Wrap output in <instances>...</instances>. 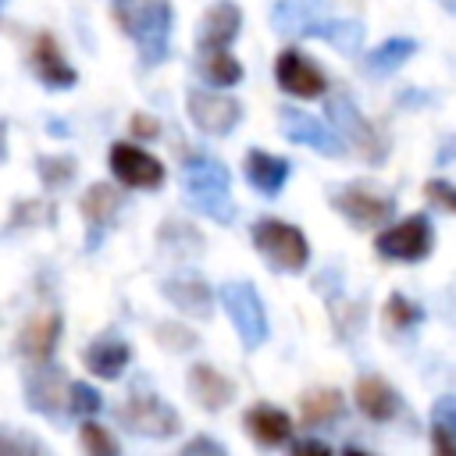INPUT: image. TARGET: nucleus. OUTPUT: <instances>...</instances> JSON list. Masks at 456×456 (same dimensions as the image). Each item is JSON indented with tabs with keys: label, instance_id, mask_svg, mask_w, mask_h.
Here are the masks:
<instances>
[{
	"label": "nucleus",
	"instance_id": "nucleus-1",
	"mask_svg": "<svg viewBox=\"0 0 456 456\" xmlns=\"http://www.w3.org/2000/svg\"><path fill=\"white\" fill-rule=\"evenodd\" d=\"M114 18L135 39L142 64H157L167 57V32H171L167 0H114Z\"/></svg>",
	"mask_w": 456,
	"mask_h": 456
},
{
	"label": "nucleus",
	"instance_id": "nucleus-2",
	"mask_svg": "<svg viewBox=\"0 0 456 456\" xmlns=\"http://www.w3.org/2000/svg\"><path fill=\"white\" fill-rule=\"evenodd\" d=\"M185 196L196 210L217 217L221 224L232 221L235 203L228 196V167L210 157H189L185 160Z\"/></svg>",
	"mask_w": 456,
	"mask_h": 456
},
{
	"label": "nucleus",
	"instance_id": "nucleus-3",
	"mask_svg": "<svg viewBox=\"0 0 456 456\" xmlns=\"http://www.w3.org/2000/svg\"><path fill=\"white\" fill-rule=\"evenodd\" d=\"M328 125L331 132L356 150L360 160L367 164H381L388 153V139L374 128V121L349 100V96H328Z\"/></svg>",
	"mask_w": 456,
	"mask_h": 456
},
{
	"label": "nucleus",
	"instance_id": "nucleus-4",
	"mask_svg": "<svg viewBox=\"0 0 456 456\" xmlns=\"http://www.w3.org/2000/svg\"><path fill=\"white\" fill-rule=\"evenodd\" d=\"M253 246L264 253L267 264H274L278 271H303L310 260V242L306 235L281 221V217H260L253 224Z\"/></svg>",
	"mask_w": 456,
	"mask_h": 456
},
{
	"label": "nucleus",
	"instance_id": "nucleus-5",
	"mask_svg": "<svg viewBox=\"0 0 456 456\" xmlns=\"http://www.w3.org/2000/svg\"><path fill=\"white\" fill-rule=\"evenodd\" d=\"M217 299L224 303V310H228L242 346H249V349L264 346V338H267V314H264L260 292L249 281H224L217 289Z\"/></svg>",
	"mask_w": 456,
	"mask_h": 456
},
{
	"label": "nucleus",
	"instance_id": "nucleus-6",
	"mask_svg": "<svg viewBox=\"0 0 456 456\" xmlns=\"http://www.w3.org/2000/svg\"><path fill=\"white\" fill-rule=\"evenodd\" d=\"M118 424L128 428L132 435H142V438H171L182 428L175 406H167L153 392H132L118 406Z\"/></svg>",
	"mask_w": 456,
	"mask_h": 456
},
{
	"label": "nucleus",
	"instance_id": "nucleus-7",
	"mask_svg": "<svg viewBox=\"0 0 456 456\" xmlns=\"http://www.w3.org/2000/svg\"><path fill=\"white\" fill-rule=\"evenodd\" d=\"M331 203L360 232H374V228H381L395 214V200L385 196V192H378V189H370V182H353V185L338 189L331 196Z\"/></svg>",
	"mask_w": 456,
	"mask_h": 456
},
{
	"label": "nucleus",
	"instance_id": "nucleus-8",
	"mask_svg": "<svg viewBox=\"0 0 456 456\" xmlns=\"http://www.w3.org/2000/svg\"><path fill=\"white\" fill-rule=\"evenodd\" d=\"M431 246H435V228H431V221H428L424 214H413V217H403V221L388 224V228L378 235V242H374L378 256H385V260H403V264L424 260V256L431 253Z\"/></svg>",
	"mask_w": 456,
	"mask_h": 456
},
{
	"label": "nucleus",
	"instance_id": "nucleus-9",
	"mask_svg": "<svg viewBox=\"0 0 456 456\" xmlns=\"http://www.w3.org/2000/svg\"><path fill=\"white\" fill-rule=\"evenodd\" d=\"M185 107H189L192 125L200 132H207V135H228L242 118L239 100L224 96V93H214V89H189L185 93Z\"/></svg>",
	"mask_w": 456,
	"mask_h": 456
},
{
	"label": "nucleus",
	"instance_id": "nucleus-10",
	"mask_svg": "<svg viewBox=\"0 0 456 456\" xmlns=\"http://www.w3.org/2000/svg\"><path fill=\"white\" fill-rule=\"evenodd\" d=\"M274 78H278V86H281L289 96H299V100H317V96L328 93L324 71H321L303 50H296V46H289V50L278 53V61H274Z\"/></svg>",
	"mask_w": 456,
	"mask_h": 456
},
{
	"label": "nucleus",
	"instance_id": "nucleus-11",
	"mask_svg": "<svg viewBox=\"0 0 456 456\" xmlns=\"http://www.w3.org/2000/svg\"><path fill=\"white\" fill-rule=\"evenodd\" d=\"M271 25L289 36V39H303V36H328L331 14L324 7V0H278L271 7Z\"/></svg>",
	"mask_w": 456,
	"mask_h": 456
},
{
	"label": "nucleus",
	"instance_id": "nucleus-12",
	"mask_svg": "<svg viewBox=\"0 0 456 456\" xmlns=\"http://www.w3.org/2000/svg\"><path fill=\"white\" fill-rule=\"evenodd\" d=\"M278 125H281L285 139H292L299 146H310V150H317L324 157H342L346 153V142L328 128V121L306 114L299 107H281L278 110Z\"/></svg>",
	"mask_w": 456,
	"mask_h": 456
},
{
	"label": "nucleus",
	"instance_id": "nucleus-13",
	"mask_svg": "<svg viewBox=\"0 0 456 456\" xmlns=\"http://www.w3.org/2000/svg\"><path fill=\"white\" fill-rule=\"evenodd\" d=\"M110 171L128 189H160L164 185V164L153 153H146L142 146H132V142H114L110 146Z\"/></svg>",
	"mask_w": 456,
	"mask_h": 456
},
{
	"label": "nucleus",
	"instance_id": "nucleus-14",
	"mask_svg": "<svg viewBox=\"0 0 456 456\" xmlns=\"http://www.w3.org/2000/svg\"><path fill=\"white\" fill-rule=\"evenodd\" d=\"M28 64L36 71V78L50 89H68L75 86L78 71L68 64V57L61 53V43L53 32H36L32 36V50H28Z\"/></svg>",
	"mask_w": 456,
	"mask_h": 456
},
{
	"label": "nucleus",
	"instance_id": "nucleus-15",
	"mask_svg": "<svg viewBox=\"0 0 456 456\" xmlns=\"http://www.w3.org/2000/svg\"><path fill=\"white\" fill-rule=\"evenodd\" d=\"M57 342H61V310H39V314H32L25 321V328H21V335H18V349L32 363H50Z\"/></svg>",
	"mask_w": 456,
	"mask_h": 456
},
{
	"label": "nucleus",
	"instance_id": "nucleus-16",
	"mask_svg": "<svg viewBox=\"0 0 456 456\" xmlns=\"http://www.w3.org/2000/svg\"><path fill=\"white\" fill-rule=\"evenodd\" d=\"M160 292L164 299H171V306H178L185 317H200L207 321L214 314V289L196 278V274H175V278H164L160 281Z\"/></svg>",
	"mask_w": 456,
	"mask_h": 456
},
{
	"label": "nucleus",
	"instance_id": "nucleus-17",
	"mask_svg": "<svg viewBox=\"0 0 456 456\" xmlns=\"http://www.w3.org/2000/svg\"><path fill=\"white\" fill-rule=\"evenodd\" d=\"M25 399L32 410H43L50 417H57L61 410H68V378L61 367L43 363V370L28 374L25 381Z\"/></svg>",
	"mask_w": 456,
	"mask_h": 456
},
{
	"label": "nucleus",
	"instance_id": "nucleus-18",
	"mask_svg": "<svg viewBox=\"0 0 456 456\" xmlns=\"http://www.w3.org/2000/svg\"><path fill=\"white\" fill-rule=\"evenodd\" d=\"M239 25H242V11L232 4V0H217L207 7L203 21H200V50L210 53V50H224L235 36H239Z\"/></svg>",
	"mask_w": 456,
	"mask_h": 456
},
{
	"label": "nucleus",
	"instance_id": "nucleus-19",
	"mask_svg": "<svg viewBox=\"0 0 456 456\" xmlns=\"http://www.w3.org/2000/svg\"><path fill=\"white\" fill-rule=\"evenodd\" d=\"M246 431L253 435L256 445L274 449V445H285V442L292 438V417H289L281 406L256 403V406L246 410Z\"/></svg>",
	"mask_w": 456,
	"mask_h": 456
},
{
	"label": "nucleus",
	"instance_id": "nucleus-20",
	"mask_svg": "<svg viewBox=\"0 0 456 456\" xmlns=\"http://www.w3.org/2000/svg\"><path fill=\"white\" fill-rule=\"evenodd\" d=\"M78 210H82V217H86V228H89V249L96 246V235L114 221V214L121 210V192L114 189V185H107V182H96V185H89L86 192H82V203H78Z\"/></svg>",
	"mask_w": 456,
	"mask_h": 456
},
{
	"label": "nucleus",
	"instance_id": "nucleus-21",
	"mask_svg": "<svg viewBox=\"0 0 456 456\" xmlns=\"http://www.w3.org/2000/svg\"><path fill=\"white\" fill-rule=\"evenodd\" d=\"M82 360H86L89 374H96V378H118L128 367V360H132V346L125 338H118V335H100L96 342L86 346Z\"/></svg>",
	"mask_w": 456,
	"mask_h": 456
},
{
	"label": "nucleus",
	"instance_id": "nucleus-22",
	"mask_svg": "<svg viewBox=\"0 0 456 456\" xmlns=\"http://www.w3.org/2000/svg\"><path fill=\"white\" fill-rule=\"evenodd\" d=\"M189 388H192V395H196V403L203 406V410H224L232 399H235V385L217 370V367H210V363H192V370H189Z\"/></svg>",
	"mask_w": 456,
	"mask_h": 456
},
{
	"label": "nucleus",
	"instance_id": "nucleus-23",
	"mask_svg": "<svg viewBox=\"0 0 456 456\" xmlns=\"http://www.w3.org/2000/svg\"><path fill=\"white\" fill-rule=\"evenodd\" d=\"M246 178L256 192L278 196L285 178H289V160L278 153H267V150H249L246 153Z\"/></svg>",
	"mask_w": 456,
	"mask_h": 456
},
{
	"label": "nucleus",
	"instance_id": "nucleus-24",
	"mask_svg": "<svg viewBox=\"0 0 456 456\" xmlns=\"http://www.w3.org/2000/svg\"><path fill=\"white\" fill-rule=\"evenodd\" d=\"M356 406L370 420H392L399 413V395H395V388L385 378L367 374V378L356 381Z\"/></svg>",
	"mask_w": 456,
	"mask_h": 456
},
{
	"label": "nucleus",
	"instance_id": "nucleus-25",
	"mask_svg": "<svg viewBox=\"0 0 456 456\" xmlns=\"http://www.w3.org/2000/svg\"><path fill=\"white\" fill-rule=\"evenodd\" d=\"M342 410H346V399H342L338 388L321 385V388H306V392L299 395V417H303V424H328V420H338Z\"/></svg>",
	"mask_w": 456,
	"mask_h": 456
},
{
	"label": "nucleus",
	"instance_id": "nucleus-26",
	"mask_svg": "<svg viewBox=\"0 0 456 456\" xmlns=\"http://www.w3.org/2000/svg\"><path fill=\"white\" fill-rule=\"evenodd\" d=\"M413 53H417V43H413V39H388V43H381L378 50L367 53V68H370L374 75H388V71L403 68Z\"/></svg>",
	"mask_w": 456,
	"mask_h": 456
},
{
	"label": "nucleus",
	"instance_id": "nucleus-27",
	"mask_svg": "<svg viewBox=\"0 0 456 456\" xmlns=\"http://www.w3.org/2000/svg\"><path fill=\"white\" fill-rule=\"evenodd\" d=\"M200 75L210 82V86H235L242 78V64L239 57H232L228 50H210L203 53L200 61Z\"/></svg>",
	"mask_w": 456,
	"mask_h": 456
},
{
	"label": "nucleus",
	"instance_id": "nucleus-28",
	"mask_svg": "<svg viewBox=\"0 0 456 456\" xmlns=\"http://www.w3.org/2000/svg\"><path fill=\"white\" fill-rule=\"evenodd\" d=\"M75 171H78V164L68 153H53V157H39L36 160V175L43 178L46 189H64L75 178Z\"/></svg>",
	"mask_w": 456,
	"mask_h": 456
},
{
	"label": "nucleus",
	"instance_id": "nucleus-29",
	"mask_svg": "<svg viewBox=\"0 0 456 456\" xmlns=\"http://www.w3.org/2000/svg\"><path fill=\"white\" fill-rule=\"evenodd\" d=\"M78 442H82V456H121L118 438L100 420H86L78 431Z\"/></svg>",
	"mask_w": 456,
	"mask_h": 456
},
{
	"label": "nucleus",
	"instance_id": "nucleus-30",
	"mask_svg": "<svg viewBox=\"0 0 456 456\" xmlns=\"http://www.w3.org/2000/svg\"><path fill=\"white\" fill-rule=\"evenodd\" d=\"M43 221L46 224L53 221V203L32 196V200H21V203L11 207V224L7 228H32V224H43Z\"/></svg>",
	"mask_w": 456,
	"mask_h": 456
},
{
	"label": "nucleus",
	"instance_id": "nucleus-31",
	"mask_svg": "<svg viewBox=\"0 0 456 456\" xmlns=\"http://www.w3.org/2000/svg\"><path fill=\"white\" fill-rule=\"evenodd\" d=\"M0 456H50L28 431L0 424Z\"/></svg>",
	"mask_w": 456,
	"mask_h": 456
},
{
	"label": "nucleus",
	"instance_id": "nucleus-32",
	"mask_svg": "<svg viewBox=\"0 0 456 456\" xmlns=\"http://www.w3.org/2000/svg\"><path fill=\"white\" fill-rule=\"evenodd\" d=\"M385 321H388V328L406 331V328H413V324L420 321V306H417V303H410L406 296L392 292V296L385 299Z\"/></svg>",
	"mask_w": 456,
	"mask_h": 456
},
{
	"label": "nucleus",
	"instance_id": "nucleus-33",
	"mask_svg": "<svg viewBox=\"0 0 456 456\" xmlns=\"http://www.w3.org/2000/svg\"><path fill=\"white\" fill-rule=\"evenodd\" d=\"M100 406H103V399H100V392H96L93 385H86V381H68V410H71L75 417H93V413H100Z\"/></svg>",
	"mask_w": 456,
	"mask_h": 456
},
{
	"label": "nucleus",
	"instance_id": "nucleus-34",
	"mask_svg": "<svg viewBox=\"0 0 456 456\" xmlns=\"http://www.w3.org/2000/svg\"><path fill=\"white\" fill-rule=\"evenodd\" d=\"M153 335H157V342H160V346H167V349H175V353L196 349V342H200L192 331H185L182 324H171V321H160V324L153 328Z\"/></svg>",
	"mask_w": 456,
	"mask_h": 456
},
{
	"label": "nucleus",
	"instance_id": "nucleus-35",
	"mask_svg": "<svg viewBox=\"0 0 456 456\" xmlns=\"http://www.w3.org/2000/svg\"><path fill=\"white\" fill-rule=\"evenodd\" d=\"M424 196H428L435 207H442L445 214H456V185H452V182H445V178H428V182H424Z\"/></svg>",
	"mask_w": 456,
	"mask_h": 456
},
{
	"label": "nucleus",
	"instance_id": "nucleus-36",
	"mask_svg": "<svg viewBox=\"0 0 456 456\" xmlns=\"http://www.w3.org/2000/svg\"><path fill=\"white\" fill-rule=\"evenodd\" d=\"M431 456H456V431L442 420L431 424Z\"/></svg>",
	"mask_w": 456,
	"mask_h": 456
},
{
	"label": "nucleus",
	"instance_id": "nucleus-37",
	"mask_svg": "<svg viewBox=\"0 0 456 456\" xmlns=\"http://www.w3.org/2000/svg\"><path fill=\"white\" fill-rule=\"evenodd\" d=\"M178 456H228V452H224V445H221L217 438H210V435H196V438H189V442L182 445Z\"/></svg>",
	"mask_w": 456,
	"mask_h": 456
},
{
	"label": "nucleus",
	"instance_id": "nucleus-38",
	"mask_svg": "<svg viewBox=\"0 0 456 456\" xmlns=\"http://www.w3.org/2000/svg\"><path fill=\"white\" fill-rule=\"evenodd\" d=\"M128 132H132V135H139V139H157V135H160V121L139 110V114H132V118H128Z\"/></svg>",
	"mask_w": 456,
	"mask_h": 456
},
{
	"label": "nucleus",
	"instance_id": "nucleus-39",
	"mask_svg": "<svg viewBox=\"0 0 456 456\" xmlns=\"http://www.w3.org/2000/svg\"><path fill=\"white\" fill-rule=\"evenodd\" d=\"M289 456H335V452H331V445L321 442V438H299V442H292Z\"/></svg>",
	"mask_w": 456,
	"mask_h": 456
},
{
	"label": "nucleus",
	"instance_id": "nucleus-40",
	"mask_svg": "<svg viewBox=\"0 0 456 456\" xmlns=\"http://www.w3.org/2000/svg\"><path fill=\"white\" fill-rule=\"evenodd\" d=\"M435 420H442L456 431V395H445V399L435 403Z\"/></svg>",
	"mask_w": 456,
	"mask_h": 456
},
{
	"label": "nucleus",
	"instance_id": "nucleus-41",
	"mask_svg": "<svg viewBox=\"0 0 456 456\" xmlns=\"http://www.w3.org/2000/svg\"><path fill=\"white\" fill-rule=\"evenodd\" d=\"M7 157V125H4V118H0V160Z\"/></svg>",
	"mask_w": 456,
	"mask_h": 456
},
{
	"label": "nucleus",
	"instance_id": "nucleus-42",
	"mask_svg": "<svg viewBox=\"0 0 456 456\" xmlns=\"http://www.w3.org/2000/svg\"><path fill=\"white\" fill-rule=\"evenodd\" d=\"M342 456H370V452H363V449H356V445H349Z\"/></svg>",
	"mask_w": 456,
	"mask_h": 456
},
{
	"label": "nucleus",
	"instance_id": "nucleus-43",
	"mask_svg": "<svg viewBox=\"0 0 456 456\" xmlns=\"http://www.w3.org/2000/svg\"><path fill=\"white\" fill-rule=\"evenodd\" d=\"M4 4H7V0H0V7H4Z\"/></svg>",
	"mask_w": 456,
	"mask_h": 456
}]
</instances>
